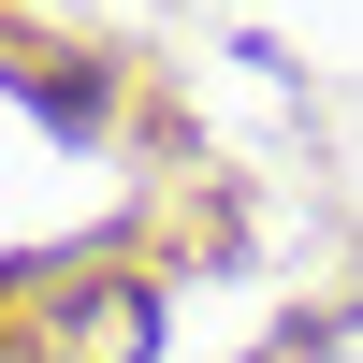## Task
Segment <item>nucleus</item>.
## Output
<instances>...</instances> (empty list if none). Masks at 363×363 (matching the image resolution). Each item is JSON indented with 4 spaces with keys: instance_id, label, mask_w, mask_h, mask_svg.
Instances as JSON below:
<instances>
[]
</instances>
